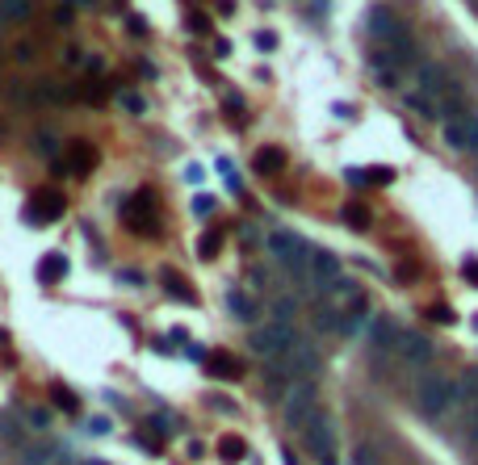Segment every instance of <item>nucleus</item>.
Segmentation results:
<instances>
[{
  "label": "nucleus",
  "instance_id": "obj_22",
  "mask_svg": "<svg viewBox=\"0 0 478 465\" xmlns=\"http://www.w3.org/2000/svg\"><path fill=\"white\" fill-rule=\"evenodd\" d=\"M29 8H34V0H0V21L4 25H17V21L29 17Z\"/></svg>",
  "mask_w": 478,
  "mask_h": 465
},
{
  "label": "nucleus",
  "instance_id": "obj_41",
  "mask_svg": "<svg viewBox=\"0 0 478 465\" xmlns=\"http://www.w3.org/2000/svg\"><path fill=\"white\" fill-rule=\"evenodd\" d=\"M88 432H92V436H105V432H109V420H101V415L88 420Z\"/></svg>",
  "mask_w": 478,
  "mask_h": 465
},
{
  "label": "nucleus",
  "instance_id": "obj_28",
  "mask_svg": "<svg viewBox=\"0 0 478 465\" xmlns=\"http://www.w3.org/2000/svg\"><path fill=\"white\" fill-rule=\"evenodd\" d=\"M0 436H4V441H13V445L21 441V424H17L8 411H0Z\"/></svg>",
  "mask_w": 478,
  "mask_h": 465
},
{
  "label": "nucleus",
  "instance_id": "obj_14",
  "mask_svg": "<svg viewBox=\"0 0 478 465\" xmlns=\"http://www.w3.org/2000/svg\"><path fill=\"white\" fill-rule=\"evenodd\" d=\"M206 373L218 378V382H235V378H244V365H239L231 352H210V357H206Z\"/></svg>",
  "mask_w": 478,
  "mask_h": 465
},
{
  "label": "nucleus",
  "instance_id": "obj_50",
  "mask_svg": "<svg viewBox=\"0 0 478 465\" xmlns=\"http://www.w3.org/2000/svg\"><path fill=\"white\" fill-rule=\"evenodd\" d=\"M71 4H92V0H71Z\"/></svg>",
  "mask_w": 478,
  "mask_h": 465
},
{
  "label": "nucleus",
  "instance_id": "obj_24",
  "mask_svg": "<svg viewBox=\"0 0 478 465\" xmlns=\"http://www.w3.org/2000/svg\"><path fill=\"white\" fill-rule=\"evenodd\" d=\"M403 101H407V109H416L420 117H437V105H433V96H424L420 88H416V92H407Z\"/></svg>",
  "mask_w": 478,
  "mask_h": 465
},
{
  "label": "nucleus",
  "instance_id": "obj_7",
  "mask_svg": "<svg viewBox=\"0 0 478 465\" xmlns=\"http://www.w3.org/2000/svg\"><path fill=\"white\" fill-rule=\"evenodd\" d=\"M122 222H126L130 231H139V235H155V231H160V227H155V197H151V189H139V193L126 201Z\"/></svg>",
  "mask_w": 478,
  "mask_h": 465
},
{
  "label": "nucleus",
  "instance_id": "obj_37",
  "mask_svg": "<svg viewBox=\"0 0 478 465\" xmlns=\"http://www.w3.org/2000/svg\"><path fill=\"white\" fill-rule=\"evenodd\" d=\"M344 180H349L353 189H365V185H370V176H365V168H349V172H344Z\"/></svg>",
  "mask_w": 478,
  "mask_h": 465
},
{
  "label": "nucleus",
  "instance_id": "obj_21",
  "mask_svg": "<svg viewBox=\"0 0 478 465\" xmlns=\"http://www.w3.org/2000/svg\"><path fill=\"white\" fill-rule=\"evenodd\" d=\"M92 159H97V151H92V143H84V138H76L71 143V172H88L92 168Z\"/></svg>",
  "mask_w": 478,
  "mask_h": 465
},
{
  "label": "nucleus",
  "instance_id": "obj_51",
  "mask_svg": "<svg viewBox=\"0 0 478 465\" xmlns=\"http://www.w3.org/2000/svg\"><path fill=\"white\" fill-rule=\"evenodd\" d=\"M4 340H8V336H4V331H0V344H4Z\"/></svg>",
  "mask_w": 478,
  "mask_h": 465
},
{
  "label": "nucleus",
  "instance_id": "obj_42",
  "mask_svg": "<svg viewBox=\"0 0 478 465\" xmlns=\"http://www.w3.org/2000/svg\"><path fill=\"white\" fill-rule=\"evenodd\" d=\"M462 273H466V281H470V285H478V260H466V264H462Z\"/></svg>",
  "mask_w": 478,
  "mask_h": 465
},
{
  "label": "nucleus",
  "instance_id": "obj_12",
  "mask_svg": "<svg viewBox=\"0 0 478 465\" xmlns=\"http://www.w3.org/2000/svg\"><path fill=\"white\" fill-rule=\"evenodd\" d=\"M399 357H403L407 365H428V361H433V340H428L424 331H403V336H399Z\"/></svg>",
  "mask_w": 478,
  "mask_h": 465
},
{
  "label": "nucleus",
  "instance_id": "obj_38",
  "mask_svg": "<svg viewBox=\"0 0 478 465\" xmlns=\"http://www.w3.org/2000/svg\"><path fill=\"white\" fill-rule=\"evenodd\" d=\"M147 428H151L155 436H168V432H172V424H168L164 415H151V420H147Z\"/></svg>",
  "mask_w": 478,
  "mask_h": 465
},
{
  "label": "nucleus",
  "instance_id": "obj_3",
  "mask_svg": "<svg viewBox=\"0 0 478 465\" xmlns=\"http://www.w3.org/2000/svg\"><path fill=\"white\" fill-rule=\"evenodd\" d=\"M298 344V331H294V323H265V327H256L252 336H248V348L260 357V361H269V365H281L286 357H290V348Z\"/></svg>",
  "mask_w": 478,
  "mask_h": 465
},
{
  "label": "nucleus",
  "instance_id": "obj_16",
  "mask_svg": "<svg viewBox=\"0 0 478 465\" xmlns=\"http://www.w3.org/2000/svg\"><path fill=\"white\" fill-rule=\"evenodd\" d=\"M445 88H449V76L437 63H420V92L433 96V92H445Z\"/></svg>",
  "mask_w": 478,
  "mask_h": 465
},
{
  "label": "nucleus",
  "instance_id": "obj_17",
  "mask_svg": "<svg viewBox=\"0 0 478 465\" xmlns=\"http://www.w3.org/2000/svg\"><path fill=\"white\" fill-rule=\"evenodd\" d=\"M252 164H256V172H260V176H277V172L286 168V151H281V147H260Z\"/></svg>",
  "mask_w": 478,
  "mask_h": 465
},
{
  "label": "nucleus",
  "instance_id": "obj_15",
  "mask_svg": "<svg viewBox=\"0 0 478 465\" xmlns=\"http://www.w3.org/2000/svg\"><path fill=\"white\" fill-rule=\"evenodd\" d=\"M67 277V256L63 252H46L42 260H38V281L42 285H55V281H63Z\"/></svg>",
  "mask_w": 478,
  "mask_h": 465
},
{
  "label": "nucleus",
  "instance_id": "obj_30",
  "mask_svg": "<svg viewBox=\"0 0 478 465\" xmlns=\"http://www.w3.org/2000/svg\"><path fill=\"white\" fill-rule=\"evenodd\" d=\"M25 424L38 428V432H46V428H50V411H46V407H34V411L25 415Z\"/></svg>",
  "mask_w": 478,
  "mask_h": 465
},
{
  "label": "nucleus",
  "instance_id": "obj_34",
  "mask_svg": "<svg viewBox=\"0 0 478 465\" xmlns=\"http://www.w3.org/2000/svg\"><path fill=\"white\" fill-rule=\"evenodd\" d=\"M365 176H370L374 185H391V180H395V168H365Z\"/></svg>",
  "mask_w": 478,
  "mask_h": 465
},
{
  "label": "nucleus",
  "instance_id": "obj_19",
  "mask_svg": "<svg viewBox=\"0 0 478 465\" xmlns=\"http://www.w3.org/2000/svg\"><path fill=\"white\" fill-rule=\"evenodd\" d=\"M160 281H164V289H168V294H172L176 302H185V306H193V302H197V294H193V289H189V285L181 281V273L164 269V273H160Z\"/></svg>",
  "mask_w": 478,
  "mask_h": 465
},
{
  "label": "nucleus",
  "instance_id": "obj_6",
  "mask_svg": "<svg viewBox=\"0 0 478 465\" xmlns=\"http://www.w3.org/2000/svg\"><path fill=\"white\" fill-rule=\"evenodd\" d=\"M315 399H319L315 382H294V386L286 390V399H281V415H286V424L302 432V428H307V420L319 411V407H315Z\"/></svg>",
  "mask_w": 478,
  "mask_h": 465
},
{
  "label": "nucleus",
  "instance_id": "obj_43",
  "mask_svg": "<svg viewBox=\"0 0 478 465\" xmlns=\"http://www.w3.org/2000/svg\"><path fill=\"white\" fill-rule=\"evenodd\" d=\"M55 21L67 25V21H71V4H59V8H55Z\"/></svg>",
  "mask_w": 478,
  "mask_h": 465
},
{
  "label": "nucleus",
  "instance_id": "obj_20",
  "mask_svg": "<svg viewBox=\"0 0 478 465\" xmlns=\"http://www.w3.org/2000/svg\"><path fill=\"white\" fill-rule=\"evenodd\" d=\"M55 462H59L55 445H25L21 449V465H55Z\"/></svg>",
  "mask_w": 478,
  "mask_h": 465
},
{
  "label": "nucleus",
  "instance_id": "obj_23",
  "mask_svg": "<svg viewBox=\"0 0 478 465\" xmlns=\"http://www.w3.org/2000/svg\"><path fill=\"white\" fill-rule=\"evenodd\" d=\"M218 457H223L227 465L244 462V457H248V445H244L239 436H223V441H218Z\"/></svg>",
  "mask_w": 478,
  "mask_h": 465
},
{
  "label": "nucleus",
  "instance_id": "obj_49",
  "mask_svg": "<svg viewBox=\"0 0 478 465\" xmlns=\"http://www.w3.org/2000/svg\"><path fill=\"white\" fill-rule=\"evenodd\" d=\"M470 441H478V411H475V420H470Z\"/></svg>",
  "mask_w": 478,
  "mask_h": 465
},
{
  "label": "nucleus",
  "instance_id": "obj_36",
  "mask_svg": "<svg viewBox=\"0 0 478 465\" xmlns=\"http://www.w3.org/2000/svg\"><path fill=\"white\" fill-rule=\"evenodd\" d=\"M428 319H433V323H441V327H449V323H454L458 315H454L449 306H433V310H428Z\"/></svg>",
  "mask_w": 478,
  "mask_h": 465
},
{
  "label": "nucleus",
  "instance_id": "obj_27",
  "mask_svg": "<svg viewBox=\"0 0 478 465\" xmlns=\"http://www.w3.org/2000/svg\"><path fill=\"white\" fill-rule=\"evenodd\" d=\"M55 403H59V407H63L67 415H76V411H80V399H76V394H71L67 386H55Z\"/></svg>",
  "mask_w": 478,
  "mask_h": 465
},
{
  "label": "nucleus",
  "instance_id": "obj_52",
  "mask_svg": "<svg viewBox=\"0 0 478 465\" xmlns=\"http://www.w3.org/2000/svg\"><path fill=\"white\" fill-rule=\"evenodd\" d=\"M92 465H105V462H92Z\"/></svg>",
  "mask_w": 478,
  "mask_h": 465
},
{
  "label": "nucleus",
  "instance_id": "obj_33",
  "mask_svg": "<svg viewBox=\"0 0 478 465\" xmlns=\"http://www.w3.org/2000/svg\"><path fill=\"white\" fill-rule=\"evenodd\" d=\"M34 143H38V155H55V151H59V143H55L46 130H42V134H34Z\"/></svg>",
  "mask_w": 478,
  "mask_h": 465
},
{
  "label": "nucleus",
  "instance_id": "obj_26",
  "mask_svg": "<svg viewBox=\"0 0 478 465\" xmlns=\"http://www.w3.org/2000/svg\"><path fill=\"white\" fill-rule=\"evenodd\" d=\"M218 248H223V235H218V231H206V235L197 239V252H202L206 260H214V256H218Z\"/></svg>",
  "mask_w": 478,
  "mask_h": 465
},
{
  "label": "nucleus",
  "instance_id": "obj_45",
  "mask_svg": "<svg viewBox=\"0 0 478 465\" xmlns=\"http://www.w3.org/2000/svg\"><path fill=\"white\" fill-rule=\"evenodd\" d=\"M185 352H189V361H206V357H210V352H206V348H197V344H189Z\"/></svg>",
  "mask_w": 478,
  "mask_h": 465
},
{
  "label": "nucleus",
  "instance_id": "obj_35",
  "mask_svg": "<svg viewBox=\"0 0 478 465\" xmlns=\"http://www.w3.org/2000/svg\"><path fill=\"white\" fill-rule=\"evenodd\" d=\"M214 206H218V201H214L210 193H197V197H193V214H214Z\"/></svg>",
  "mask_w": 478,
  "mask_h": 465
},
{
  "label": "nucleus",
  "instance_id": "obj_4",
  "mask_svg": "<svg viewBox=\"0 0 478 465\" xmlns=\"http://www.w3.org/2000/svg\"><path fill=\"white\" fill-rule=\"evenodd\" d=\"M265 248H269V256H273L277 264H286L294 277H307V269H311V243H307L302 235H294V231H273V235L265 239Z\"/></svg>",
  "mask_w": 478,
  "mask_h": 465
},
{
  "label": "nucleus",
  "instance_id": "obj_47",
  "mask_svg": "<svg viewBox=\"0 0 478 465\" xmlns=\"http://www.w3.org/2000/svg\"><path fill=\"white\" fill-rule=\"evenodd\" d=\"M466 394H478V373H466Z\"/></svg>",
  "mask_w": 478,
  "mask_h": 465
},
{
  "label": "nucleus",
  "instance_id": "obj_48",
  "mask_svg": "<svg viewBox=\"0 0 478 465\" xmlns=\"http://www.w3.org/2000/svg\"><path fill=\"white\" fill-rule=\"evenodd\" d=\"M55 465H80V462H76L71 453H59V462H55Z\"/></svg>",
  "mask_w": 478,
  "mask_h": 465
},
{
  "label": "nucleus",
  "instance_id": "obj_44",
  "mask_svg": "<svg viewBox=\"0 0 478 465\" xmlns=\"http://www.w3.org/2000/svg\"><path fill=\"white\" fill-rule=\"evenodd\" d=\"M214 55H218V59H227V55H231V42H227V38H218V42H214Z\"/></svg>",
  "mask_w": 478,
  "mask_h": 465
},
{
  "label": "nucleus",
  "instance_id": "obj_1",
  "mask_svg": "<svg viewBox=\"0 0 478 465\" xmlns=\"http://www.w3.org/2000/svg\"><path fill=\"white\" fill-rule=\"evenodd\" d=\"M365 29L399 59V63H416L420 59V46L412 42V29L391 13V8H370V17H365Z\"/></svg>",
  "mask_w": 478,
  "mask_h": 465
},
{
  "label": "nucleus",
  "instance_id": "obj_39",
  "mask_svg": "<svg viewBox=\"0 0 478 465\" xmlns=\"http://www.w3.org/2000/svg\"><path fill=\"white\" fill-rule=\"evenodd\" d=\"M189 29H193V34H210V21H206L202 13H193V17H189Z\"/></svg>",
  "mask_w": 478,
  "mask_h": 465
},
{
  "label": "nucleus",
  "instance_id": "obj_5",
  "mask_svg": "<svg viewBox=\"0 0 478 465\" xmlns=\"http://www.w3.org/2000/svg\"><path fill=\"white\" fill-rule=\"evenodd\" d=\"M302 441L307 449L319 457V465H336V420L328 411H315L302 428Z\"/></svg>",
  "mask_w": 478,
  "mask_h": 465
},
{
  "label": "nucleus",
  "instance_id": "obj_40",
  "mask_svg": "<svg viewBox=\"0 0 478 465\" xmlns=\"http://www.w3.org/2000/svg\"><path fill=\"white\" fill-rule=\"evenodd\" d=\"M256 46H260V50H273V46H277V34L260 29V34H256Z\"/></svg>",
  "mask_w": 478,
  "mask_h": 465
},
{
  "label": "nucleus",
  "instance_id": "obj_25",
  "mask_svg": "<svg viewBox=\"0 0 478 465\" xmlns=\"http://www.w3.org/2000/svg\"><path fill=\"white\" fill-rule=\"evenodd\" d=\"M344 227H353V231H370V210L365 206H344Z\"/></svg>",
  "mask_w": 478,
  "mask_h": 465
},
{
  "label": "nucleus",
  "instance_id": "obj_29",
  "mask_svg": "<svg viewBox=\"0 0 478 465\" xmlns=\"http://www.w3.org/2000/svg\"><path fill=\"white\" fill-rule=\"evenodd\" d=\"M118 101H122V109H126V113H147V101H143L139 92H122Z\"/></svg>",
  "mask_w": 478,
  "mask_h": 465
},
{
  "label": "nucleus",
  "instance_id": "obj_46",
  "mask_svg": "<svg viewBox=\"0 0 478 465\" xmlns=\"http://www.w3.org/2000/svg\"><path fill=\"white\" fill-rule=\"evenodd\" d=\"M126 25H130V34H139V38H143V34H147V25H143V21H139V17H130V21H126Z\"/></svg>",
  "mask_w": 478,
  "mask_h": 465
},
{
  "label": "nucleus",
  "instance_id": "obj_32",
  "mask_svg": "<svg viewBox=\"0 0 478 465\" xmlns=\"http://www.w3.org/2000/svg\"><path fill=\"white\" fill-rule=\"evenodd\" d=\"M353 465H378V453H374L370 445H357V449H353Z\"/></svg>",
  "mask_w": 478,
  "mask_h": 465
},
{
  "label": "nucleus",
  "instance_id": "obj_8",
  "mask_svg": "<svg viewBox=\"0 0 478 465\" xmlns=\"http://www.w3.org/2000/svg\"><path fill=\"white\" fill-rule=\"evenodd\" d=\"M286 378H294V382H315V373H319V352H315V344L311 340H298L294 348H290V357L277 365Z\"/></svg>",
  "mask_w": 478,
  "mask_h": 465
},
{
  "label": "nucleus",
  "instance_id": "obj_10",
  "mask_svg": "<svg viewBox=\"0 0 478 465\" xmlns=\"http://www.w3.org/2000/svg\"><path fill=\"white\" fill-rule=\"evenodd\" d=\"M25 218H29L34 227H50L55 218H63V193H55V189L34 193L29 206H25Z\"/></svg>",
  "mask_w": 478,
  "mask_h": 465
},
{
  "label": "nucleus",
  "instance_id": "obj_11",
  "mask_svg": "<svg viewBox=\"0 0 478 465\" xmlns=\"http://www.w3.org/2000/svg\"><path fill=\"white\" fill-rule=\"evenodd\" d=\"M307 281L315 285V289H332L336 281H340V260L332 256V252H323V248H311V269H307Z\"/></svg>",
  "mask_w": 478,
  "mask_h": 465
},
{
  "label": "nucleus",
  "instance_id": "obj_13",
  "mask_svg": "<svg viewBox=\"0 0 478 465\" xmlns=\"http://www.w3.org/2000/svg\"><path fill=\"white\" fill-rule=\"evenodd\" d=\"M399 336H403V331H399V327H395V319H386V315L370 323V344H374L378 352H391V348H399Z\"/></svg>",
  "mask_w": 478,
  "mask_h": 465
},
{
  "label": "nucleus",
  "instance_id": "obj_18",
  "mask_svg": "<svg viewBox=\"0 0 478 465\" xmlns=\"http://www.w3.org/2000/svg\"><path fill=\"white\" fill-rule=\"evenodd\" d=\"M227 310H231L239 323H256V302H252L244 289H227Z\"/></svg>",
  "mask_w": 478,
  "mask_h": 465
},
{
  "label": "nucleus",
  "instance_id": "obj_9",
  "mask_svg": "<svg viewBox=\"0 0 478 465\" xmlns=\"http://www.w3.org/2000/svg\"><path fill=\"white\" fill-rule=\"evenodd\" d=\"M445 147L449 151H478V117L475 113H462V117H449L445 122Z\"/></svg>",
  "mask_w": 478,
  "mask_h": 465
},
{
  "label": "nucleus",
  "instance_id": "obj_2",
  "mask_svg": "<svg viewBox=\"0 0 478 465\" xmlns=\"http://www.w3.org/2000/svg\"><path fill=\"white\" fill-rule=\"evenodd\" d=\"M458 399H462V390H458V382H449V378H441V373H424L420 382H416V411L424 415V420H445L454 407H458Z\"/></svg>",
  "mask_w": 478,
  "mask_h": 465
},
{
  "label": "nucleus",
  "instance_id": "obj_31",
  "mask_svg": "<svg viewBox=\"0 0 478 465\" xmlns=\"http://www.w3.org/2000/svg\"><path fill=\"white\" fill-rule=\"evenodd\" d=\"M118 285L139 289V285H143V273H139V269H118Z\"/></svg>",
  "mask_w": 478,
  "mask_h": 465
}]
</instances>
